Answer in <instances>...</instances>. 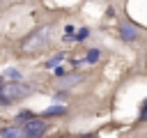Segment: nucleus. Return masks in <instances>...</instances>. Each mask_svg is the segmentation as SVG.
I'll return each instance as SVG.
<instances>
[{"label": "nucleus", "mask_w": 147, "mask_h": 138, "mask_svg": "<svg viewBox=\"0 0 147 138\" xmlns=\"http://www.w3.org/2000/svg\"><path fill=\"white\" fill-rule=\"evenodd\" d=\"M67 108L64 106H51L48 110H44V117H51V115H64Z\"/></svg>", "instance_id": "obj_6"}, {"label": "nucleus", "mask_w": 147, "mask_h": 138, "mask_svg": "<svg viewBox=\"0 0 147 138\" xmlns=\"http://www.w3.org/2000/svg\"><path fill=\"white\" fill-rule=\"evenodd\" d=\"M23 138H41L46 131H48V124L44 122V120H30V122H25L23 126Z\"/></svg>", "instance_id": "obj_3"}, {"label": "nucleus", "mask_w": 147, "mask_h": 138, "mask_svg": "<svg viewBox=\"0 0 147 138\" xmlns=\"http://www.w3.org/2000/svg\"><path fill=\"white\" fill-rule=\"evenodd\" d=\"M83 138H96V136H83Z\"/></svg>", "instance_id": "obj_14"}, {"label": "nucleus", "mask_w": 147, "mask_h": 138, "mask_svg": "<svg viewBox=\"0 0 147 138\" xmlns=\"http://www.w3.org/2000/svg\"><path fill=\"white\" fill-rule=\"evenodd\" d=\"M55 76H64V69L62 67H55Z\"/></svg>", "instance_id": "obj_13"}, {"label": "nucleus", "mask_w": 147, "mask_h": 138, "mask_svg": "<svg viewBox=\"0 0 147 138\" xmlns=\"http://www.w3.org/2000/svg\"><path fill=\"white\" fill-rule=\"evenodd\" d=\"M32 94V87L25 85V83H9V85H2L0 87V103L2 106H9L14 101H21L25 97Z\"/></svg>", "instance_id": "obj_1"}, {"label": "nucleus", "mask_w": 147, "mask_h": 138, "mask_svg": "<svg viewBox=\"0 0 147 138\" xmlns=\"http://www.w3.org/2000/svg\"><path fill=\"white\" fill-rule=\"evenodd\" d=\"M51 28L46 25V28H39V30H34L32 34H28L25 39H23V44H21V48L25 51V53H34V51H41L46 44H48V39H51Z\"/></svg>", "instance_id": "obj_2"}, {"label": "nucleus", "mask_w": 147, "mask_h": 138, "mask_svg": "<svg viewBox=\"0 0 147 138\" xmlns=\"http://www.w3.org/2000/svg\"><path fill=\"white\" fill-rule=\"evenodd\" d=\"M0 138H23V129L21 126H5V129H0Z\"/></svg>", "instance_id": "obj_5"}, {"label": "nucleus", "mask_w": 147, "mask_h": 138, "mask_svg": "<svg viewBox=\"0 0 147 138\" xmlns=\"http://www.w3.org/2000/svg\"><path fill=\"white\" fill-rule=\"evenodd\" d=\"M62 57H64V55H62V53H57V55H55V57H51V60H48V62H46V67H55V64H57V62H62Z\"/></svg>", "instance_id": "obj_11"}, {"label": "nucleus", "mask_w": 147, "mask_h": 138, "mask_svg": "<svg viewBox=\"0 0 147 138\" xmlns=\"http://www.w3.org/2000/svg\"><path fill=\"white\" fill-rule=\"evenodd\" d=\"M99 53H101V51H96V48H92V51H87V57H85V62H90V64H94V62L99 60Z\"/></svg>", "instance_id": "obj_9"}, {"label": "nucleus", "mask_w": 147, "mask_h": 138, "mask_svg": "<svg viewBox=\"0 0 147 138\" xmlns=\"http://www.w3.org/2000/svg\"><path fill=\"white\" fill-rule=\"evenodd\" d=\"M5 78H11L14 83H18V80H21V71H18V69H7V71H5Z\"/></svg>", "instance_id": "obj_8"}, {"label": "nucleus", "mask_w": 147, "mask_h": 138, "mask_svg": "<svg viewBox=\"0 0 147 138\" xmlns=\"http://www.w3.org/2000/svg\"><path fill=\"white\" fill-rule=\"evenodd\" d=\"M87 34H90V30H87V28H80V30L74 34V39H76V41H83V39H87Z\"/></svg>", "instance_id": "obj_10"}, {"label": "nucleus", "mask_w": 147, "mask_h": 138, "mask_svg": "<svg viewBox=\"0 0 147 138\" xmlns=\"http://www.w3.org/2000/svg\"><path fill=\"white\" fill-rule=\"evenodd\" d=\"M138 120H140V122L147 120V99H145V103H142V108H140V113H138Z\"/></svg>", "instance_id": "obj_12"}, {"label": "nucleus", "mask_w": 147, "mask_h": 138, "mask_svg": "<svg viewBox=\"0 0 147 138\" xmlns=\"http://www.w3.org/2000/svg\"><path fill=\"white\" fill-rule=\"evenodd\" d=\"M83 80V76H67V78H62V87H69V85H76V83H80Z\"/></svg>", "instance_id": "obj_7"}, {"label": "nucleus", "mask_w": 147, "mask_h": 138, "mask_svg": "<svg viewBox=\"0 0 147 138\" xmlns=\"http://www.w3.org/2000/svg\"><path fill=\"white\" fill-rule=\"evenodd\" d=\"M119 37H122L124 41H131V39L138 37V30H136L133 25H129V23H122V25H119Z\"/></svg>", "instance_id": "obj_4"}]
</instances>
